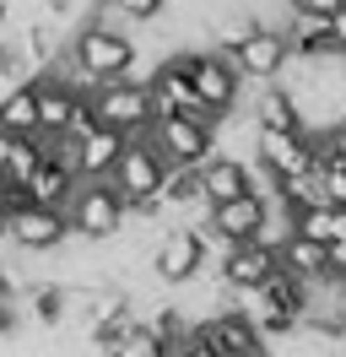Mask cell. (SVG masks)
<instances>
[{
  "instance_id": "obj_29",
  "label": "cell",
  "mask_w": 346,
  "mask_h": 357,
  "mask_svg": "<svg viewBox=\"0 0 346 357\" xmlns=\"http://www.w3.org/2000/svg\"><path fill=\"white\" fill-rule=\"evenodd\" d=\"M330 276H346V238L330 244Z\"/></svg>"
},
{
  "instance_id": "obj_21",
  "label": "cell",
  "mask_w": 346,
  "mask_h": 357,
  "mask_svg": "<svg viewBox=\"0 0 346 357\" xmlns=\"http://www.w3.org/2000/svg\"><path fill=\"white\" fill-rule=\"evenodd\" d=\"M38 331H60L65 325V282H43V287H27V314Z\"/></svg>"
},
{
  "instance_id": "obj_14",
  "label": "cell",
  "mask_w": 346,
  "mask_h": 357,
  "mask_svg": "<svg viewBox=\"0 0 346 357\" xmlns=\"http://www.w3.org/2000/svg\"><path fill=\"white\" fill-rule=\"evenodd\" d=\"M125 130H108V125H92L86 135L70 141V162H76V178H108L114 174V162L125 152Z\"/></svg>"
},
{
  "instance_id": "obj_26",
  "label": "cell",
  "mask_w": 346,
  "mask_h": 357,
  "mask_svg": "<svg viewBox=\"0 0 346 357\" xmlns=\"http://www.w3.org/2000/svg\"><path fill=\"white\" fill-rule=\"evenodd\" d=\"M168 357H216V347L206 341L200 325H190L184 335H173V341H168Z\"/></svg>"
},
{
  "instance_id": "obj_27",
  "label": "cell",
  "mask_w": 346,
  "mask_h": 357,
  "mask_svg": "<svg viewBox=\"0 0 346 357\" xmlns=\"http://www.w3.org/2000/svg\"><path fill=\"white\" fill-rule=\"evenodd\" d=\"M22 206H33V195H27V184H11V178H6V190H0V211L11 217V211H22Z\"/></svg>"
},
{
  "instance_id": "obj_8",
  "label": "cell",
  "mask_w": 346,
  "mask_h": 357,
  "mask_svg": "<svg viewBox=\"0 0 346 357\" xmlns=\"http://www.w3.org/2000/svg\"><path fill=\"white\" fill-rule=\"evenodd\" d=\"M227 60L238 66V76L249 82V87H265V82H276L281 70H287V60H292V49H287V38H281V27L260 22L249 38L238 49H227Z\"/></svg>"
},
{
  "instance_id": "obj_18",
  "label": "cell",
  "mask_w": 346,
  "mask_h": 357,
  "mask_svg": "<svg viewBox=\"0 0 346 357\" xmlns=\"http://www.w3.org/2000/svg\"><path fill=\"white\" fill-rule=\"evenodd\" d=\"M281 38H287V49H292V60H324V54H341V49L330 44L324 17H303V11H292V17L281 22Z\"/></svg>"
},
{
  "instance_id": "obj_23",
  "label": "cell",
  "mask_w": 346,
  "mask_h": 357,
  "mask_svg": "<svg viewBox=\"0 0 346 357\" xmlns=\"http://www.w3.org/2000/svg\"><path fill=\"white\" fill-rule=\"evenodd\" d=\"M108 357H168V341H163V335H151L146 325L135 319V325H130V335H125V341H119Z\"/></svg>"
},
{
  "instance_id": "obj_24",
  "label": "cell",
  "mask_w": 346,
  "mask_h": 357,
  "mask_svg": "<svg viewBox=\"0 0 346 357\" xmlns=\"http://www.w3.org/2000/svg\"><path fill=\"white\" fill-rule=\"evenodd\" d=\"M108 11H114L119 22H130V27H146V22H157V17L168 11V0H108Z\"/></svg>"
},
{
  "instance_id": "obj_5",
  "label": "cell",
  "mask_w": 346,
  "mask_h": 357,
  "mask_svg": "<svg viewBox=\"0 0 346 357\" xmlns=\"http://www.w3.org/2000/svg\"><path fill=\"white\" fill-rule=\"evenodd\" d=\"M151 146L163 152V162H206L216 146V130L206 119H195V114H168V119H151Z\"/></svg>"
},
{
  "instance_id": "obj_19",
  "label": "cell",
  "mask_w": 346,
  "mask_h": 357,
  "mask_svg": "<svg viewBox=\"0 0 346 357\" xmlns=\"http://www.w3.org/2000/svg\"><path fill=\"white\" fill-rule=\"evenodd\" d=\"M0 130H11V135L38 130V82H33V76H27V82H11V87L0 92Z\"/></svg>"
},
{
  "instance_id": "obj_20",
  "label": "cell",
  "mask_w": 346,
  "mask_h": 357,
  "mask_svg": "<svg viewBox=\"0 0 346 357\" xmlns=\"http://www.w3.org/2000/svg\"><path fill=\"white\" fill-rule=\"evenodd\" d=\"M281 266L303 276V282H324L330 276V244L319 238H303V233H287V244H281Z\"/></svg>"
},
{
  "instance_id": "obj_9",
  "label": "cell",
  "mask_w": 346,
  "mask_h": 357,
  "mask_svg": "<svg viewBox=\"0 0 346 357\" xmlns=\"http://www.w3.org/2000/svg\"><path fill=\"white\" fill-rule=\"evenodd\" d=\"M190 82H195V98H200L211 114H233V109H238V92L249 87V82L238 76V66L222 54V49H200V54H195Z\"/></svg>"
},
{
  "instance_id": "obj_10",
  "label": "cell",
  "mask_w": 346,
  "mask_h": 357,
  "mask_svg": "<svg viewBox=\"0 0 346 357\" xmlns=\"http://www.w3.org/2000/svg\"><path fill=\"white\" fill-rule=\"evenodd\" d=\"M200 331L216 347V357H271V341L260 335V325L243 309H233V303L216 309L211 319H200Z\"/></svg>"
},
{
  "instance_id": "obj_12",
  "label": "cell",
  "mask_w": 346,
  "mask_h": 357,
  "mask_svg": "<svg viewBox=\"0 0 346 357\" xmlns=\"http://www.w3.org/2000/svg\"><path fill=\"white\" fill-rule=\"evenodd\" d=\"M271 217V195H260V190H243L233 201H216L206 211V227H211L216 238H227V244H243V238H255L260 227Z\"/></svg>"
},
{
  "instance_id": "obj_32",
  "label": "cell",
  "mask_w": 346,
  "mask_h": 357,
  "mask_svg": "<svg viewBox=\"0 0 346 357\" xmlns=\"http://www.w3.org/2000/svg\"><path fill=\"white\" fill-rule=\"evenodd\" d=\"M11 141H17V135H11V130H0V162H6V152H11Z\"/></svg>"
},
{
  "instance_id": "obj_3",
  "label": "cell",
  "mask_w": 346,
  "mask_h": 357,
  "mask_svg": "<svg viewBox=\"0 0 346 357\" xmlns=\"http://www.w3.org/2000/svg\"><path fill=\"white\" fill-rule=\"evenodd\" d=\"M151 276L163 282V287H179V282H190V276H200V271L211 266V249H206V222H173L163 238H157V249H151Z\"/></svg>"
},
{
  "instance_id": "obj_17",
  "label": "cell",
  "mask_w": 346,
  "mask_h": 357,
  "mask_svg": "<svg viewBox=\"0 0 346 357\" xmlns=\"http://www.w3.org/2000/svg\"><path fill=\"white\" fill-rule=\"evenodd\" d=\"M249 119H255V130H303V125H308L303 109H298V98L281 87V82H265V87H260Z\"/></svg>"
},
{
  "instance_id": "obj_1",
  "label": "cell",
  "mask_w": 346,
  "mask_h": 357,
  "mask_svg": "<svg viewBox=\"0 0 346 357\" xmlns=\"http://www.w3.org/2000/svg\"><path fill=\"white\" fill-rule=\"evenodd\" d=\"M70 60H76V70H82L92 87L98 82H119L135 66V38L125 33L119 17H98V22H86L70 38Z\"/></svg>"
},
{
  "instance_id": "obj_30",
  "label": "cell",
  "mask_w": 346,
  "mask_h": 357,
  "mask_svg": "<svg viewBox=\"0 0 346 357\" xmlns=\"http://www.w3.org/2000/svg\"><path fill=\"white\" fill-rule=\"evenodd\" d=\"M330 146L346 157V119H336V125H330Z\"/></svg>"
},
{
  "instance_id": "obj_25",
  "label": "cell",
  "mask_w": 346,
  "mask_h": 357,
  "mask_svg": "<svg viewBox=\"0 0 346 357\" xmlns=\"http://www.w3.org/2000/svg\"><path fill=\"white\" fill-rule=\"evenodd\" d=\"M27 76H33V66H27L22 44L11 33H0V82H27Z\"/></svg>"
},
{
  "instance_id": "obj_7",
  "label": "cell",
  "mask_w": 346,
  "mask_h": 357,
  "mask_svg": "<svg viewBox=\"0 0 346 357\" xmlns=\"http://www.w3.org/2000/svg\"><path fill=\"white\" fill-rule=\"evenodd\" d=\"M163 152L151 146V135H130L125 141V152H119V162H114V174H108V184L130 201H141V195H157L163 190Z\"/></svg>"
},
{
  "instance_id": "obj_34",
  "label": "cell",
  "mask_w": 346,
  "mask_h": 357,
  "mask_svg": "<svg viewBox=\"0 0 346 357\" xmlns=\"http://www.w3.org/2000/svg\"><path fill=\"white\" fill-rule=\"evenodd\" d=\"M0 190H6V168H0Z\"/></svg>"
},
{
  "instance_id": "obj_4",
  "label": "cell",
  "mask_w": 346,
  "mask_h": 357,
  "mask_svg": "<svg viewBox=\"0 0 346 357\" xmlns=\"http://www.w3.org/2000/svg\"><path fill=\"white\" fill-rule=\"evenodd\" d=\"M92 109H98V125L108 130H125V135H146L151 130V92L146 82H98L92 87Z\"/></svg>"
},
{
  "instance_id": "obj_22",
  "label": "cell",
  "mask_w": 346,
  "mask_h": 357,
  "mask_svg": "<svg viewBox=\"0 0 346 357\" xmlns=\"http://www.w3.org/2000/svg\"><path fill=\"white\" fill-rule=\"evenodd\" d=\"M17 44H22V54H27V66H33V76H38L54 54H60V33H54V17H38V22H27L17 33Z\"/></svg>"
},
{
  "instance_id": "obj_33",
  "label": "cell",
  "mask_w": 346,
  "mask_h": 357,
  "mask_svg": "<svg viewBox=\"0 0 346 357\" xmlns=\"http://www.w3.org/2000/svg\"><path fill=\"white\" fill-rule=\"evenodd\" d=\"M6 22H11V0H0V33H6Z\"/></svg>"
},
{
  "instance_id": "obj_16",
  "label": "cell",
  "mask_w": 346,
  "mask_h": 357,
  "mask_svg": "<svg viewBox=\"0 0 346 357\" xmlns=\"http://www.w3.org/2000/svg\"><path fill=\"white\" fill-rule=\"evenodd\" d=\"M33 82H38V135H65L70 114H76V103H82V92L65 87L60 76H49V70H38Z\"/></svg>"
},
{
  "instance_id": "obj_6",
  "label": "cell",
  "mask_w": 346,
  "mask_h": 357,
  "mask_svg": "<svg viewBox=\"0 0 346 357\" xmlns=\"http://www.w3.org/2000/svg\"><path fill=\"white\" fill-rule=\"evenodd\" d=\"M6 238L11 244L6 249H22V255H54V249L70 238V222H65L60 206H22V211H11L6 217Z\"/></svg>"
},
{
  "instance_id": "obj_11",
  "label": "cell",
  "mask_w": 346,
  "mask_h": 357,
  "mask_svg": "<svg viewBox=\"0 0 346 357\" xmlns=\"http://www.w3.org/2000/svg\"><path fill=\"white\" fill-rule=\"evenodd\" d=\"M281 266V249H265V244H255V238H243V244H227L222 255L211 260V271H216V282L222 287H233V292H243V287H260L271 271Z\"/></svg>"
},
{
  "instance_id": "obj_13",
  "label": "cell",
  "mask_w": 346,
  "mask_h": 357,
  "mask_svg": "<svg viewBox=\"0 0 346 357\" xmlns=\"http://www.w3.org/2000/svg\"><path fill=\"white\" fill-rule=\"evenodd\" d=\"M255 162H260V168H271L276 178L314 168L308 130H255Z\"/></svg>"
},
{
  "instance_id": "obj_35",
  "label": "cell",
  "mask_w": 346,
  "mask_h": 357,
  "mask_svg": "<svg viewBox=\"0 0 346 357\" xmlns=\"http://www.w3.org/2000/svg\"><path fill=\"white\" fill-rule=\"evenodd\" d=\"M341 287H346V276H341Z\"/></svg>"
},
{
  "instance_id": "obj_2",
  "label": "cell",
  "mask_w": 346,
  "mask_h": 357,
  "mask_svg": "<svg viewBox=\"0 0 346 357\" xmlns=\"http://www.w3.org/2000/svg\"><path fill=\"white\" fill-rule=\"evenodd\" d=\"M125 195L108 184V178H76L70 201H65V222H70V238L82 244H108L119 227H125Z\"/></svg>"
},
{
  "instance_id": "obj_31",
  "label": "cell",
  "mask_w": 346,
  "mask_h": 357,
  "mask_svg": "<svg viewBox=\"0 0 346 357\" xmlns=\"http://www.w3.org/2000/svg\"><path fill=\"white\" fill-rule=\"evenodd\" d=\"M70 6H76V0H43V11H49V17H65Z\"/></svg>"
},
{
  "instance_id": "obj_15",
  "label": "cell",
  "mask_w": 346,
  "mask_h": 357,
  "mask_svg": "<svg viewBox=\"0 0 346 357\" xmlns=\"http://www.w3.org/2000/svg\"><path fill=\"white\" fill-rule=\"evenodd\" d=\"M200 190H206V201H233L243 190H255V162L249 157H233V152H211L200 162Z\"/></svg>"
},
{
  "instance_id": "obj_28",
  "label": "cell",
  "mask_w": 346,
  "mask_h": 357,
  "mask_svg": "<svg viewBox=\"0 0 346 357\" xmlns=\"http://www.w3.org/2000/svg\"><path fill=\"white\" fill-rule=\"evenodd\" d=\"M341 0H287V11H303V17H330Z\"/></svg>"
}]
</instances>
